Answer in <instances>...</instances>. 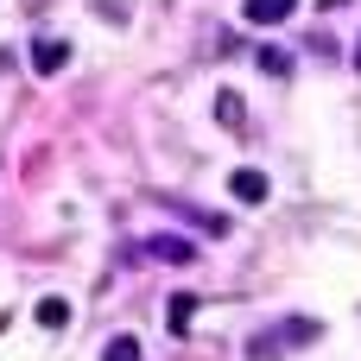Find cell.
<instances>
[{
    "mask_svg": "<svg viewBox=\"0 0 361 361\" xmlns=\"http://www.w3.org/2000/svg\"><path fill=\"white\" fill-rule=\"evenodd\" d=\"M317 336H324L317 317H286V324H273V330H260L247 343V361H279V355H292V349H305V343H317Z\"/></svg>",
    "mask_w": 361,
    "mask_h": 361,
    "instance_id": "obj_1",
    "label": "cell"
},
{
    "mask_svg": "<svg viewBox=\"0 0 361 361\" xmlns=\"http://www.w3.org/2000/svg\"><path fill=\"white\" fill-rule=\"evenodd\" d=\"M63 63H70V38H38L32 44V70L38 76H57Z\"/></svg>",
    "mask_w": 361,
    "mask_h": 361,
    "instance_id": "obj_2",
    "label": "cell"
},
{
    "mask_svg": "<svg viewBox=\"0 0 361 361\" xmlns=\"http://www.w3.org/2000/svg\"><path fill=\"white\" fill-rule=\"evenodd\" d=\"M228 190H235V203H267V171H254V165H241L235 178H228Z\"/></svg>",
    "mask_w": 361,
    "mask_h": 361,
    "instance_id": "obj_3",
    "label": "cell"
},
{
    "mask_svg": "<svg viewBox=\"0 0 361 361\" xmlns=\"http://www.w3.org/2000/svg\"><path fill=\"white\" fill-rule=\"evenodd\" d=\"M241 13H247V25H279L298 13V0H241Z\"/></svg>",
    "mask_w": 361,
    "mask_h": 361,
    "instance_id": "obj_4",
    "label": "cell"
},
{
    "mask_svg": "<svg viewBox=\"0 0 361 361\" xmlns=\"http://www.w3.org/2000/svg\"><path fill=\"white\" fill-rule=\"evenodd\" d=\"M152 260H171V267H190L197 260V247L190 241H178V235H152V247H146Z\"/></svg>",
    "mask_w": 361,
    "mask_h": 361,
    "instance_id": "obj_5",
    "label": "cell"
},
{
    "mask_svg": "<svg viewBox=\"0 0 361 361\" xmlns=\"http://www.w3.org/2000/svg\"><path fill=\"white\" fill-rule=\"evenodd\" d=\"M190 317H197V298H190V292H178V298L165 305V324H171V336H184V330H190Z\"/></svg>",
    "mask_w": 361,
    "mask_h": 361,
    "instance_id": "obj_6",
    "label": "cell"
},
{
    "mask_svg": "<svg viewBox=\"0 0 361 361\" xmlns=\"http://www.w3.org/2000/svg\"><path fill=\"white\" fill-rule=\"evenodd\" d=\"M216 121H222V127H241V95H235V89L216 95Z\"/></svg>",
    "mask_w": 361,
    "mask_h": 361,
    "instance_id": "obj_7",
    "label": "cell"
},
{
    "mask_svg": "<svg viewBox=\"0 0 361 361\" xmlns=\"http://www.w3.org/2000/svg\"><path fill=\"white\" fill-rule=\"evenodd\" d=\"M38 324H44V330H63V324H70V305H63V298H44V305H38Z\"/></svg>",
    "mask_w": 361,
    "mask_h": 361,
    "instance_id": "obj_8",
    "label": "cell"
},
{
    "mask_svg": "<svg viewBox=\"0 0 361 361\" xmlns=\"http://www.w3.org/2000/svg\"><path fill=\"white\" fill-rule=\"evenodd\" d=\"M102 361H140V343H133V336H114V343L102 349Z\"/></svg>",
    "mask_w": 361,
    "mask_h": 361,
    "instance_id": "obj_9",
    "label": "cell"
},
{
    "mask_svg": "<svg viewBox=\"0 0 361 361\" xmlns=\"http://www.w3.org/2000/svg\"><path fill=\"white\" fill-rule=\"evenodd\" d=\"M260 70H267V76H286L292 57H286V51H260Z\"/></svg>",
    "mask_w": 361,
    "mask_h": 361,
    "instance_id": "obj_10",
    "label": "cell"
},
{
    "mask_svg": "<svg viewBox=\"0 0 361 361\" xmlns=\"http://www.w3.org/2000/svg\"><path fill=\"white\" fill-rule=\"evenodd\" d=\"M355 70H361V38H355Z\"/></svg>",
    "mask_w": 361,
    "mask_h": 361,
    "instance_id": "obj_11",
    "label": "cell"
},
{
    "mask_svg": "<svg viewBox=\"0 0 361 361\" xmlns=\"http://www.w3.org/2000/svg\"><path fill=\"white\" fill-rule=\"evenodd\" d=\"M0 330H6V317H0Z\"/></svg>",
    "mask_w": 361,
    "mask_h": 361,
    "instance_id": "obj_12",
    "label": "cell"
}]
</instances>
